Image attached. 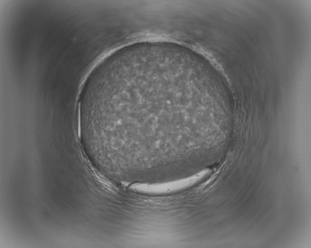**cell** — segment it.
I'll return each instance as SVG.
<instances>
[{
	"instance_id": "6da1fadb",
	"label": "cell",
	"mask_w": 311,
	"mask_h": 248,
	"mask_svg": "<svg viewBox=\"0 0 311 248\" xmlns=\"http://www.w3.org/2000/svg\"><path fill=\"white\" fill-rule=\"evenodd\" d=\"M210 171L208 169L201 171L195 176L180 181L159 185H136L131 186L134 190L148 193H162L179 190L195 184L205 177Z\"/></svg>"
}]
</instances>
